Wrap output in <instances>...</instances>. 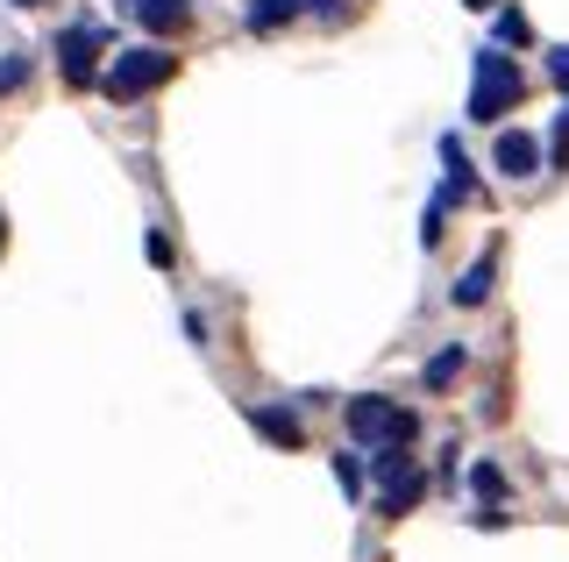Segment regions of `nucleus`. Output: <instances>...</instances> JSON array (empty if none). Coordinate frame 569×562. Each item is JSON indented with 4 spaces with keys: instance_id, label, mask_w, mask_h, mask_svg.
<instances>
[{
    "instance_id": "obj_8",
    "label": "nucleus",
    "mask_w": 569,
    "mask_h": 562,
    "mask_svg": "<svg viewBox=\"0 0 569 562\" xmlns=\"http://www.w3.org/2000/svg\"><path fill=\"white\" fill-rule=\"evenodd\" d=\"M491 278H498V257L485 250V257L470 263V271L456 278V307H485V300H491Z\"/></svg>"
},
{
    "instance_id": "obj_4",
    "label": "nucleus",
    "mask_w": 569,
    "mask_h": 562,
    "mask_svg": "<svg viewBox=\"0 0 569 562\" xmlns=\"http://www.w3.org/2000/svg\"><path fill=\"white\" fill-rule=\"evenodd\" d=\"M100 43H107V29H100V22H71L64 37H58V64H64V79H71V86H100V72H93Z\"/></svg>"
},
{
    "instance_id": "obj_16",
    "label": "nucleus",
    "mask_w": 569,
    "mask_h": 562,
    "mask_svg": "<svg viewBox=\"0 0 569 562\" xmlns=\"http://www.w3.org/2000/svg\"><path fill=\"white\" fill-rule=\"evenodd\" d=\"M142 257H150L157 271H171V257H178V250H171V235H164V228H150V235H142Z\"/></svg>"
},
{
    "instance_id": "obj_13",
    "label": "nucleus",
    "mask_w": 569,
    "mask_h": 562,
    "mask_svg": "<svg viewBox=\"0 0 569 562\" xmlns=\"http://www.w3.org/2000/svg\"><path fill=\"white\" fill-rule=\"evenodd\" d=\"M449 207H462L449 185H441L435 200H427V214H420V242H427V250H435V242H441V221H449Z\"/></svg>"
},
{
    "instance_id": "obj_6",
    "label": "nucleus",
    "mask_w": 569,
    "mask_h": 562,
    "mask_svg": "<svg viewBox=\"0 0 569 562\" xmlns=\"http://www.w3.org/2000/svg\"><path fill=\"white\" fill-rule=\"evenodd\" d=\"M249 428H257L271 449H307V428H299V413H284V407H249Z\"/></svg>"
},
{
    "instance_id": "obj_11",
    "label": "nucleus",
    "mask_w": 569,
    "mask_h": 562,
    "mask_svg": "<svg viewBox=\"0 0 569 562\" xmlns=\"http://www.w3.org/2000/svg\"><path fill=\"white\" fill-rule=\"evenodd\" d=\"M299 8H307V0H249V29H257V37H278L284 22H299Z\"/></svg>"
},
{
    "instance_id": "obj_21",
    "label": "nucleus",
    "mask_w": 569,
    "mask_h": 562,
    "mask_svg": "<svg viewBox=\"0 0 569 562\" xmlns=\"http://www.w3.org/2000/svg\"><path fill=\"white\" fill-rule=\"evenodd\" d=\"M14 8H43V0H14Z\"/></svg>"
},
{
    "instance_id": "obj_5",
    "label": "nucleus",
    "mask_w": 569,
    "mask_h": 562,
    "mask_svg": "<svg viewBox=\"0 0 569 562\" xmlns=\"http://www.w3.org/2000/svg\"><path fill=\"white\" fill-rule=\"evenodd\" d=\"M491 164H498V179H541V143L527 129H498Z\"/></svg>"
},
{
    "instance_id": "obj_9",
    "label": "nucleus",
    "mask_w": 569,
    "mask_h": 562,
    "mask_svg": "<svg viewBox=\"0 0 569 562\" xmlns=\"http://www.w3.org/2000/svg\"><path fill=\"white\" fill-rule=\"evenodd\" d=\"M462 363H470V357H462V342H449V349H435V357L420 363V384H427V392H449V384L462 378Z\"/></svg>"
},
{
    "instance_id": "obj_12",
    "label": "nucleus",
    "mask_w": 569,
    "mask_h": 562,
    "mask_svg": "<svg viewBox=\"0 0 569 562\" xmlns=\"http://www.w3.org/2000/svg\"><path fill=\"white\" fill-rule=\"evenodd\" d=\"M441 164H449V179H441V185H449L456 200H470V192H477V171H470V150H462L456 136H441Z\"/></svg>"
},
{
    "instance_id": "obj_14",
    "label": "nucleus",
    "mask_w": 569,
    "mask_h": 562,
    "mask_svg": "<svg viewBox=\"0 0 569 562\" xmlns=\"http://www.w3.org/2000/svg\"><path fill=\"white\" fill-rule=\"evenodd\" d=\"M470 491H477V505H498V499H506V470H498V463H470Z\"/></svg>"
},
{
    "instance_id": "obj_17",
    "label": "nucleus",
    "mask_w": 569,
    "mask_h": 562,
    "mask_svg": "<svg viewBox=\"0 0 569 562\" xmlns=\"http://www.w3.org/2000/svg\"><path fill=\"white\" fill-rule=\"evenodd\" d=\"M356 455H363V449H356ZM356 455H335V484H342L349 499L363 491V463H356Z\"/></svg>"
},
{
    "instance_id": "obj_19",
    "label": "nucleus",
    "mask_w": 569,
    "mask_h": 562,
    "mask_svg": "<svg viewBox=\"0 0 569 562\" xmlns=\"http://www.w3.org/2000/svg\"><path fill=\"white\" fill-rule=\"evenodd\" d=\"M548 79H556V86H569V43L556 50V58H548Z\"/></svg>"
},
{
    "instance_id": "obj_2",
    "label": "nucleus",
    "mask_w": 569,
    "mask_h": 562,
    "mask_svg": "<svg viewBox=\"0 0 569 562\" xmlns=\"http://www.w3.org/2000/svg\"><path fill=\"white\" fill-rule=\"evenodd\" d=\"M178 72V58L171 50H157V43H136V50H114V64L100 72V93L114 100V108H129V100H142V93H157Z\"/></svg>"
},
{
    "instance_id": "obj_1",
    "label": "nucleus",
    "mask_w": 569,
    "mask_h": 562,
    "mask_svg": "<svg viewBox=\"0 0 569 562\" xmlns=\"http://www.w3.org/2000/svg\"><path fill=\"white\" fill-rule=\"evenodd\" d=\"M520 100H527V72H520V64H512L506 50H477V58H470V121L498 129Z\"/></svg>"
},
{
    "instance_id": "obj_7",
    "label": "nucleus",
    "mask_w": 569,
    "mask_h": 562,
    "mask_svg": "<svg viewBox=\"0 0 569 562\" xmlns=\"http://www.w3.org/2000/svg\"><path fill=\"white\" fill-rule=\"evenodd\" d=\"M420 499H427V478H420V470H413V463H406V470H399V478H391V484H385V499H378V513H385V520H399V513H413V505H420Z\"/></svg>"
},
{
    "instance_id": "obj_18",
    "label": "nucleus",
    "mask_w": 569,
    "mask_h": 562,
    "mask_svg": "<svg viewBox=\"0 0 569 562\" xmlns=\"http://www.w3.org/2000/svg\"><path fill=\"white\" fill-rule=\"evenodd\" d=\"M22 79H29V58H22V50H14V58L0 64V93H14V86H22Z\"/></svg>"
},
{
    "instance_id": "obj_10",
    "label": "nucleus",
    "mask_w": 569,
    "mask_h": 562,
    "mask_svg": "<svg viewBox=\"0 0 569 562\" xmlns=\"http://www.w3.org/2000/svg\"><path fill=\"white\" fill-rule=\"evenodd\" d=\"M136 14H142L150 37H164V29H186L192 22V0H136Z\"/></svg>"
},
{
    "instance_id": "obj_3",
    "label": "nucleus",
    "mask_w": 569,
    "mask_h": 562,
    "mask_svg": "<svg viewBox=\"0 0 569 562\" xmlns=\"http://www.w3.org/2000/svg\"><path fill=\"white\" fill-rule=\"evenodd\" d=\"M420 434V420L399 407V399H385V392H363V399H349V442L356 449H406Z\"/></svg>"
},
{
    "instance_id": "obj_20",
    "label": "nucleus",
    "mask_w": 569,
    "mask_h": 562,
    "mask_svg": "<svg viewBox=\"0 0 569 562\" xmlns=\"http://www.w3.org/2000/svg\"><path fill=\"white\" fill-rule=\"evenodd\" d=\"M462 8H477V14H485V8H498V0H462Z\"/></svg>"
},
{
    "instance_id": "obj_15",
    "label": "nucleus",
    "mask_w": 569,
    "mask_h": 562,
    "mask_svg": "<svg viewBox=\"0 0 569 562\" xmlns=\"http://www.w3.org/2000/svg\"><path fill=\"white\" fill-rule=\"evenodd\" d=\"M491 29H498V43H506V50H527V43H533V29H527V14H520V8H498V22H491Z\"/></svg>"
},
{
    "instance_id": "obj_22",
    "label": "nucleus",
    "mask_w": 569,
    "mask_h": 562,
    "mask_svg": "<svg viewBox=\"0 0 569 562\" xmlns=\"http://www.w3.org/2000/svg\"><path fill=\"white\" fill-rule=\"evenodd\" d=\"M0 250H8V221H0Z\"/></svg>"
}]
</instances>
